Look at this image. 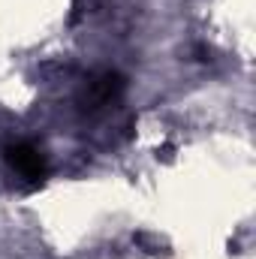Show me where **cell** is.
<instances>
[{
	"label": "cell",
	"instance_id": "obj_2",
	"mask_svg": "<svg viewBox=\"0 0 256 259\" xmlns=\"http://www.w3.org/2000/svg\"><path fill=\"white\" fill-rule=\"evenodd\" d=\"M124 94V78L112 69H103L97 72L88 88H84V109H103V106H112L118 97Z\"/></svg>",
	"mask_w": 256,
	"mask_h": 259
},
{
	"label": "cell",
	"instance_id": "obj_1",
	"mask_svg": "<svg viewBox=\"0 0 256 259\" xmlns=\"http://www.w3.org/2000/svg\"><path fill=\"white\" fill-rule=\"evenodd\" d=\"M6 163L24 184H39L49 175V160L33 142H12L6 145Z\"/></svg>",
	"mask_w": 256,
	"mask_h": 259
}]
</instances>
